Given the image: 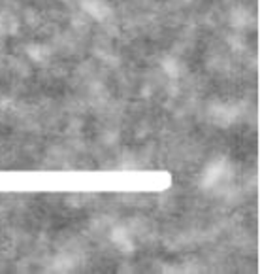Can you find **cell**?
Here are the masks:
<instances>
[{"mask_svg": "<svg viewBox=\"0 0 260 274\" xmlns=\"http://www.w3.org/2000/svg\"><path fill=\"white\" fill-rule=\"evenodd\" d=\"M228 170H230V165H228L227 159L211 161V163L206 167L204 174H202V186H204V188H207V189L219 186L220 181L228 176Z\"/></svg>", "mask_w": 260, "mask_h": 274, "instance_id": "obj_1", "label": "cell"}, {"mask_svg": "<svg viewBox=\"0 0 260 274\" xmlns=\"http://www.w3.org/2000/svg\"><path fill=\"white\" fill-rule=\"evenodd\" d=\"M80 6L94 21H107L114 15V8L109 6L107 0H81Z\"/></svg>", "mask_w": 260, "mask_h": 274, "instance_id": "obj_2", "label": "cell"}, {"mask_svg": "<svg viewBox=\"0 0 260 274\" xmlns=\"http://www.w3.org/2000/svg\"><path fill=\"white\" fill-rule=\"evenodd\" d=\"M112 240H114L115 246L119 248L121 252H125V254H130L134 250L132 234H130V231H128L127 227H123V225H119V227H115L114 231H112Z\"/></svg>", "mask_w": 260, "mask_h": 274, "instance_id": "obj_3", "label": "cell"}, {"mask_svg": "<svg viewBox=\"0 0 260 274\" xmlns=\"http://www.w3.org/2000/svg\"><path fill=\"white\" fill-rule=\"evenodd\" d=\"M230 23H232L234 28H247L251 23H253V14L251 10H247L243 6H238L232 10L230 14Z\"/></svg>", "mask_w": 260, "mask_h": 274, "instance_id": "obj_4", "label": "cell"}, {"mask_svg": "<svg viewBox=\"0 0 260 274\" xmlns=\"http://www.w3.org/2000/svg\"><path fill=\"white\" fill-rule=\"evenodd\" d=\"M27 55L36 63H42V60H47V57H49V47L44 46V44H30L27 47Z\"/></svg>", "mask_w": 260, "mask_h": 274, "instance_id": "obj_5", "label": "cell"}, {"mask_svg": "<svg viewBox=\"0 0 260 274\" xmlns=\"http://www.w3.org/2000/svg\"><path fill=\"white\" fill-rule=\"evenodd\" d=\"M162 68H164V72H166L170 78H177V76H181V63L177 59H172V57L164 59L162 60Z\"/></svg>", "mask_w": 260, "mask_h": 274, "instance_id": "obj_6", "label": "cell"}, {"mask_svg": "<svg viewBox=\"0 0 260 274\" xmlns=\"http://www.w3.org/2000/svg\"><path fill=\"white\" fill-rule=\"evenodd\" d=\"M6 28V17L0 14V31H4Z\"/></svg>", "mask_w": 260, "mask_h": 274, "instance_id": "obj_7", "label": "cell"}]
</instances>
